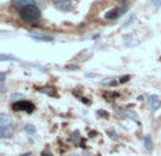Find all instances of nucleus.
Instances as JSON below:
<instances>
[{
	"mask_svg": "<svg viewBox=\"0 0 161 156\" xmlns=\"http://www.w3.org/2000/svg\"><path fill=\"white\" fill-rule=\"evenodd\" d=\"M20 13V17L24 23L27 24H37L41 19V10L37 4H31V6H27L21 10L19 11Z\"/></svg>",
	"mask_w": 161,
	"mask_h": 156,
	"instance_id": "nucleus-1",
	"label": "nucleus"
},
{
	"mask_svg": "<svg viewBox=\"0 0 161 156\" xmlns=\"http://www.w3.org/2000/svg\"><path fill=\"white\" fill-rule=\"evenodd\" d=\"M13 111L16 112H27V114H32L35 107L34 104H31L30 101H26V100H20V101H16L13 105H11Z\"/></svg>",
	"mask_w": 161,
	"mask_h": 156,
	"instance_id": "nucleus-2",
	"label": "nucleus"
},
{
	"mask_svg": "<svg viewBox=\"0 0 161 156\" xmlns=\"http://www.w3.org/2000/svg\"><path fill=\"white\" fill-rule=\"evenodd\" d=\"M28 36L31 37L32 40H35V41H43V43H53L54 41L53 36L44 33V31H38V30H32V31H30Z\"/></svg>",
	"mask_w": 161,
	"mask_h": 156,
	"instance_id": "nucleus-3",
	"label": "nucleus"
},
{
	"mask_svg": "<svg viewBox=\"0 0 161 156\" xmlns=\"http://www.w3.org/2000/svg\"><path fill=\"white\" fill-rule=\"evenodd\" d=\"M53 4L61 11H71L74 9V1L72 0H51Z\"/></svg>",
	"mask_w": 161,
	"mask_h": 156,
	"instance_id": "nucleus-4",
	"label": "nucleus"
},
{
	"mask_svg": "<svg viewBox=\"0 0 161 156\" xmlns=\"http://www.w3.org/2000/svg\"><path fill=\"white\" fill-rule=\"evenodd\" d=\"M11 7L13 9H16V10H21L24 7H27V6H31V4H37V1L35 0H11Z\"/></svg>",
	"mask_w": 161,
	"mask_h": 156,
	"instance_id": "nucleus-5",
	"label": "nucleus"
},
{
	"mask_svg": "<svg viewBox=\"0 0 161 156\" xmlns=\"http://www.w3.org/2000/svg\"><path fill=\"white\" fill-rule=\"evenodd\" d=\"M147 102H149V105H150V108L153 111H158L161 108V100L157 95H150L147 98Z\"/></svg>",
	"mask_w": 161,
	"mask_h": 156,
	"instance_id": "nucleus-6",
	"label": "nucleus"
},
{
	"mask_svg": "<svg viewBox=\"0 0 161 156\" xmlns=\"http://www.w3.org/2000/svg\"><path fill=\"white\" fill-rule=\"evenodd\" d=\"M13 125V119L10 115H7L6 112L0 114V128H11Z\"/></svg>",
	"mask_w": 161,
	"mask_h": 156,
	"instance_id": "nucleus-7",
	"label": "nucleus"
},
{
	"mask_svg": "<svg viewBox=\"0 0 161 156\" xmlns=\"http://www.w3.org/2000/svg\"><path fill=\"white\" fill-rule=\"evenodd\" d=\"M120 14H122L120 9H112V10H109L107 13H105V19H106V20H116Z\"/></svg>",
	"mask_w": 161,
	"mask_h": 156,
	"instance_id": "nucleus-8",
	"label": "nucleus"
},
{
	"mask_svg": "<svg viewBox=\"0 0 161 156\" xmlns=\"http://www.w3.org/2000/svg\"><path fill=\"white\" fill-rule=\"evenodd\" d=\"M123 41H124V44H126V45H129V47H133V45L139 44V40H137L136 37H133L131 34H127V36H124Z\"/></svg>",
	"mask_w": 161,
	"mask_h": 156,
	"instance_id": "nucleus-9",
	"label": "nucleus"
},
{
	"mask_svg": "<svg viewBox=\"0 0 161 156\" xmlns=\"http://www.w3.org/2000/svg\"><path fill=\"white\" fill-rule=\"evenodd\" d=\"M0 138L1 139H10V138H13V129L11 128H0Z\"/></svg>",
	"mask_w": 161,
	"mask_h": 156,
	"instance_id": "nucleus-10",
	"label": "nucleus"
},
{
	"mask_svg": "<svg viewBox=\"0 0 161 156\" xmlns=\"http://www.w3.org/2000/svg\"><path fill=\"white\" fill-rule=\"evenodd\" d=\"M41 92L44 94H47V95H50V97H57V88L53 87V85H47V87H43V88H40Z\"/></svg>",
	"mask_w": 161,
	"mask_h": 156,
	"instance_id": "nucleus-11",
	"label": "nucleus"
},
{
	"mask_svg": "<svg viewBox=\"0 0 161 156\" xmlns=\"http://www.w3.org/2000/svg\"><path fill=\"white\" fill-rule=\"evenodd\" d=\"M117 82H119V81L116 79V78H113V77L106 78V79H102V85H105V87H115Z\"/></svg>",
	"mask_w": 161,
	"mask_h": 156,
	"instance_id": "nucleus-12",
	"label": "nucleus"
},
{
	"mask_svg": "<svg viewBox=\"0 0 161 156\" xmlns=\"http://www.w3.org/2000/svg\"><path fill=\"white\" fill-rule=\"evenodd\" d=\"M144 146H146V149H147L149 152L153 150L154 145H153V139H151L150 135H146V138H144Z\"/></svg>",
	"mask_w": 161,
	"mask_h": 156,
	"instance_id": "nucleus-13",
	"label": "nucleus"
},
{
	"mask_svg": "<svg viewBox=\"0 0 161 156\" xmlns=\"http://www.w3.org/2000/svg\"><path fill=\"white\" fill-rule=\"evenodd\" d=\"M23 131H24L26 134H28V135H34L35 132H37L35 126H34V125H31V123H27V125H24V126H23Z\"/></svg>",
	"mask_w": 161,
	"mask_h": 156,
	"instance_id": "nucleus-14",
	"label": "nucleus"
},
{
	"mask_svg": "<svg viewBox=\"0 0 161 156\" xmlns=\"http://www.w3.org/2000/svg\"><path fill=\"white\" fill-rule=\"evenodd\" d=\"M124 115H126L127 118H130V119L136 121L137 123H140V121H139V116H137V114H136L134 111H124Z\"/></svg>",
	"mask_w": 161,
	"mask_h": 156,
	"instance_id": "nucleus-15",
	"label": "nucleus"
},
{
	"mask_svg": "<svg viewBox=\"0 0 161 156\" xmlns=\"http://www.w3.org/2000/svg\"><path fill=\"white\" fill-rule=\"evenodd\" d=\"M19 58L13 56H9V54H0V61H17Z\"/></svg>",
	"mask_w": 161,
	"mask_h": 156,
	"instance_id": "nucleus-16",
	"label": "nucleus"
},
{
	"mask_svg": "<svg viewBox=\"0 0 161 156\" xmlns=\"http://www.w3.org/2000/svg\"><path fill=\"white\" fill-rule=\"evenodd\" d=\"M102 95H103V98H105V100H107V101L113 100V98H117V97H119L117 92H103Z\"/></svg>",
	"mask_w": 161,
	"mask_h": 156,
	"instance_id": "nucleus-17",
	"label": "nucleus"
},
{
	"mask_svg": "<svg viewBox=\"0 0 161 156\" xmlns=\"http://www.w3.org/2000/svg\"><path fill=\"white\" fill-rule=\"evenodd\" d=\"M79 132L78 131H75L74 134H72V136H71V142L72 143H75V145H79V142H78V139H81V136H79Z\"/></svg>",
	"mask_w": 161,
	"mask_h": 156,
	"instance_id": "nucleus-18",
	"label": "nucleus"
},
{
	"mask_svg": "<svg viewBox=\"0 0 161 156\" xmlns=\"http://www.w3.org/2000/svg\"><path fill=\"white\" fill-rule=\"evenodd\" d=\"M134 20H136V16H134V14H131L129 19H127V22L123 24V27H129V26H131V24L134 23Z\"/></svg>",
	"mask_w": 161,
	"mask_h": 156,
	"instance_id": "nucleus-19",
	"label": "nucleus"
},
{
	"mask_svg": "<svg viewBox=\"0 0 161 156\" xmlns=\"http://www.w3.org/2000/svg\"><path fill=\"white\" fill-rule=\"evenodd\" d=\"M107 135H109V138H110V139H113V141H116V139H117V134H116V131L109 129V131H107Z\"/></svg>",
	"mask_w": 161,
	"mask_h": 156,
	"instance_id": "nucleus-20",
	"label": "nucleus"
},
{
	"mask_svg": "<svg viewBox=\"0 0 161 156\" xmlns=\"http://www.w3.org/2000/svg\"><path fill=\"white\" fill-rule=\"evenodd\" d=\"M17 100H24L23 94H11V101H17Z\"/></svg>",
	"mask_w": 161,
	"mask_h": 156,
	"instance_id": "nucleus-21",
	"label": "nucleus"
},
{
	"mask_svg": "<svg viewBox=\"0 0 161 156\" xmlns=\"http://www.w3.org/2000/svg\"><path fill=\"white\" fill-rule=\"evenodd\" d=\"M97 116H102V118H109V114L105 109H99L97 111Z\"/></svg>",
	"mask_w": 161,
	"mask_h": 156,
	"instance_id": "nucleus-22",
	"label": "nucleus"
},
{
	"mask_svg": "<svg viewBox=\"0 0 161 156\" xmlns=\"http://www.w3.org/2000/svg\"><path fill=\"white\" fill-rule=\"evenodd\" d=\"M130 75H123V77H120V79H119V82H122V84H124V82H127V81H130Z\"/></svg>",
	"mask_w": 161,
	"mask_h": 156,
	"instance_id": "nucleus-23",
	"label": "nucleus"
},
{
	"mask_svg": "<svg viewBox=\"0 0 161 156\" xmlns=\"http://www.w3.org/2000/svg\"><path fill=\"white\" fill-rule=\"evenodd\" d=\"M150 1H151V4H153L155 9H158V7L161 6V0H150Z\"/></svg>",
	"mask_w": 161,
	"mask_h": 156,
	"instance_id": "nucleus-24",
	"label": "nucleus"
},
{
	"mask_svg": "<svg viewBox=\"0 0 161 156\" xmlns=\"http://www.w3.org/2000/svg\"><path fill=\"white\" fill-rule=\"evenodd\" d=\"M66 70H69V71H74V70H79V65H75V64H69V65H66Z\"/></svg>",
	"mask_w": 161,
	"mask_h": 156,
	"instance_id": "nucleus-25",
	"label": "nucleus"
},
{
	"mask_svg": "<svg viewBox=\"0 0 161 156\" xmlns=\"http://www.w3.org/2000/svg\"><path fill=\"white\" fill-rule=\"evenodd\" d=\"M4 81H6V72L3 71L0 72V84H4Z\"/></svg>",
	"mask_w": 161,
	"mask_h": 156,
	"instance_id": "nucleus-26",
	"label": "nucleus"
},
{
	"mask_svg": "<svg viewBox=\"0 0 161 156\" xmlns=\"http://www.w3.org/2000/svg\"><path fill=\"white\" fill-rule=\"evenodd\" d=\"M41 156H53V155H51V152H50V150H43Z\"/></svg>",
	"mask_w": 161,
	"mask_h": 156,
	"instance_id": "nucleus-27",
	"label": "nucleus"
},
{
	"mask_svg": "<svg viewBox=\"0 0 161 156\" xmlns=\"http://www.w3.org/2000/svg\"><path fill=\"white\" fill-rule=\"evenodd\" d=\"M85 75H86V78H92V77H99V75H97V74H91V72H86Z\"/></svg>",
	"mask_w": 161,
	"mask_h": 156,
	"instance_id": "nucleus-28",
	"label": "nucleus"
},
{
	"mask_svg": "<svg viewBox=\"0 0 161 156\" xmlns=\"http://www.w3.org/2000/svg\"><path fill=\"white\" fill-rule=\"evenodd\" d=\"M21 156H31V153H30V152H27V153H24V155H21Z\"/></svg>",
	"mask_w": 161,
	"mask_h": 156,
	"instance_id": "nucleus-29",
	"label": "nucleus"
},
{
	"mask_svg": "<svg viewBox=\"0 0 161 156\" xmlns=\"http://www.w3.org/2000/svg\"><path fill=\"white\" fill-rule=\"evenodd\" d=\"M119 1H120V3H124V1H127V0H119Z\"/></svg>",
	"mask_w": 161,
	"mask_h": 156,
	"instance_id": "nucleus-30",
	"label": "nucleus"
}]
</instances>
